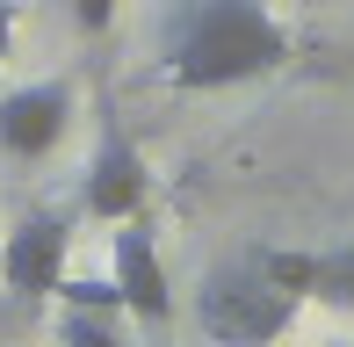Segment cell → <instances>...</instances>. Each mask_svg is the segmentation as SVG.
<instances>
[{"mask_svg": "<svg viewBox=\"0 0 354 347\" xmlns=\"http://www.w3.org/2000/svg\"><path fill=\"white\" fill-rule=\"evenodd\" d=\"M73 131V87L66 80H29L0 94V152L8 160H44Z\"/></svg>", "mask_w": 354, "mask_h": 347, "instance_id": "cell-6", "label": "cell"}, {"mask_svg": "<svg viewBox=\"0 0 354 347\" xmlns=\"http://www.w3.org/2000/svg\"><path fill=\"white\" fill-rule=\"evenodd\" d=\"M109 268H116V297H123V319H145V326H167L174 319V282H167V261H159L145 217H123L109 232Z\"/></svg>", "mask_w": 354, "mask_h": 347, "instance_id": "cell-5", "label": "cell"}, {"mask_svg": "<svg viewBox=\"0 0 354 347\" xmlns=\"http://www.w3.org/2000/svg\"><path fill=\"white\" fill-rule=\"evenodd\" d=\"M340 347H354V340H340Z\"/></svg>", "mask_w": 354, "mask_h": 347, "instance_id": "cell-11", "label": "cell"}, {"mask_svg": "<svg viewBox=\"0 0 354 347\" xmlns=\"http://www.w3.org/2000/svg\"><path fill=\"white\" fill-rule=\"evenodd\" d=\"M15 22H22V15H15V0H0V58H8V44H15Z\"/></svg>", "mask_w": 354, "mask_h": 347, "instance_id": "cell-10", "label": "cell"}, {"mask_svg": "<svg viewBox=\"0 0 354 347\" xmlns=\"http://www.w3.org/2000/svg\"><path fill=\"white\" fill-rule=\"evenodd\" d=\"M159 66L181 94H217V87H246L289 66V29L261 0H181L167 15V44Z\"/></svg>", "mask_w": 354, "mask_h": 347, "instance_id": "cell-1", "label": "cell"}, {"mask_svg": "<svg viewBox=\"0 0 354 347\" xmlns=\"http://www.w3.org/2000/svg\"><path fill=\"white\" fill-rule=\"evenodd\" d=\"M66 261H73V225L58 210H29L22 225L0 239V282L15 297H51L66 282Z\"/></svg>", "mask_w": 354, "mask_h": 347, "instance_id": "cell-4", "label": "cell"}, {"mask_svg": "<svg viewBox=\"0 0 354 347\" xmlns=\"http://www.w3.org/2000/svg\"><path fill=\"white\" fill-rule=\"evenodd\" d=\"M261 261L268 282H282L289 297H318V304L333 311H354V246H340V254H253Z\"/></svg>", "mask_w": 354, "mask_h": 347, "instance_id": "cell-7", "label": "cell"}, {"mask_svg": "<svg viewBox=\"0 0 354 347\" xmlns=\"http://www.w3.org/2000/svg\"><path fill=\"white\" fill-rule=\"evenodd\" d=\"M145 188H152V174H145V152L131 145V131L109 116V123H102V138H94L87 181H80V210L102 217V225H123V217H138V210H145Z\"/></svg>", "mask_w": 354, "mask_h": 347, "instance_id": "cell-3", "label": "cell"}, {"mask_svg": "<svg viewBox=\"0 0 354 347\" xmlns=\"http://www.w3.org/2000/svg\"><path fill=\"white\" fill-rule=\"evenodd\" d=\"M297 297L282 282L261 275V261H232V268H210L196 290V326L210 347H275L289 326H297Z\"/></svg>", "mask_w": 354, "mask_h": 347, "instance_id": "cell-2", "label": "cell"}, {"mask_svg": "<svg viewBox=\"0 0 354 347\" xmlns=\"http://www.w3.org/2000/svg\"><path fill=\"white\" fill-rule=\"evenodd\" d=\"M73 22L87 29V37H102V29L116 22V0H73Z\"/></svg>", "mask_w": 354, "mask_h": 347, "instance_id": "cell-9", "label": "cell"}, {"mask_svg": "<svg viewBox=\"0 0 354 347\" xmlns=\"http://www.w3.org/2000/svg\"><path fill=\"white\" fill-rule=\"evenodd\" d=\"M58 347H131V333H123V311L66 304V319H58Z\"/></svg>", "mask_w": 354, "mask_h": 347, "instance_id": "cell-8", "label": "cell"}]
</instances>
